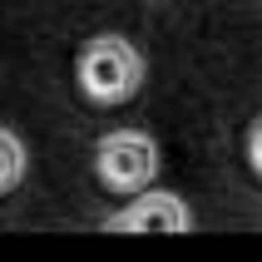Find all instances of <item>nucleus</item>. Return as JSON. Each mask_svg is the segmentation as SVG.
Returning a JSON list of instances; mask_svg holds the SVG:
<instances>
[{
  "instance_id": "4",
  "label": "nucleus",
  "mask_w": 262,
  "mask_h": 262,
  "mask_svg": "<svg viewBox=\"0 0 262 262\" xmlns=\"http://www.w3.org/2000/svg\"><path fill=\"white\" fill-rule=\"evenodd\" d=\"M20 178H25V144L20 134L0 129V193H10Z\"/></svg>"
},
{
  "instance_id": "5",
  "label": "nucleus",
  "mask_w": 262,
  "mask_h": 262,
  "mask_svg": "<svg viewBox=\"0 0 262 262\" xmlns=\"http://www.w3.org/2000/svg\"><path fill=\"white\" fill-rule=\"evenodd\" d=\"M248 159H252V168L262 173V119H257V129H252V139H248Z\"/></svg>"
},
{
  "instance_id": "3",
  "label": "nucleus",
  "mask_w": 262,
  "mask_h": 262,
  "mask_svg": "<svg viewBox=\"0 0 262 262\" xmlns=\"http://www.w3.org/2000/svg\"><path fill=\"white\" fill-rule=\"evenodd\" d=\"M193 213L178 193H134L124 213L104 223V233H188Z\"/></svg>"
},
{
  "instance_id": "2",
  "label": "nucleus",
  "mask_w": 262,
  "mask_h": 262,
  "mask_svg": "<svg viewBox=\"0 0 262 262\" xmlns=\"http://www.w3.org/2000/svg\"><path fill=\"white\" fill-rule=\"evenodd\" d=\"M94 168H99L104 188L144 193L154 183V173H159V144L144 129H114V134H104L99 148H94Z\"/></svg>"
},
{
  "instance_id": "1",
  "label": "nucleus",
  "mask_w": 262,
  "mask_h": 262,
  "mask_svg": "<svg viewBox=\"0 0 262 262\" xmlns=\"http://www.w3.org/2000/svg\"><path fill=\"white\" fill-rule=\"evenodd\" d=\"M74 79L89 104H124L144 84V55L124 35H99L89 40L74 59Z\"/></svg>"
}]
</instances>
